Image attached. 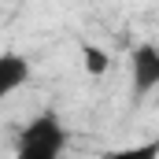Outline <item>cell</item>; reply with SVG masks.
<instances>
[{
	"mask_svg": "<svg viewBox=\"0 0 159 159\" xmlns=\"http://www.w3.org/2000/svg\"><path fill=\"white\" fill-rule=\"evenodd\" d=\"M63 148H67V129H63L59 115H52V111L34 115L15 137L19 159H56Z\"/></svg>",
	"mask_w": 159,
	"mask_h": 159,
	"instance_id": "6da1fadb",
	"label": "cell"
},
{
	"mask_svg": "<svg viewBox=\"0 0 159 159\" xmlns=\"http://www.w3.org/2000/svg\"><path fill=\"white\" fill-rule=\"evenodd\" d=\"M129 81H133V96H148L159 89V44H137L129 56Z\"/></svg>",
	"mask_w": 159,
	"mask_h": 159,
	"instance_id": "7a4b0ae2",
	"label": "cell"
},
{
	"mask_svg": "<svg viewBox=\"0 0 159 159\" xmlns=\"http://www.w3.org/2000/svg\"><path fill=\"white\" fill-rule=\"evenodd\" d=\"M30 81V59L19 52H0V100L19 93Z\"/></svg>",
	"mask_w": 159,
	"mask_h": 159,
	"instance_id": "3957f363",
	"label": "cell"
},
{
	"mask_svg": "<svg viewBox=\"0 0 159 159\" xmlns=\"http://www.w3.org/2000/svg\"><path fill=\"white\" fill-rule=\"evenodd\" d=\"M107 52L104 48H96V44H81V67H85V74L89 78H104L107 74Z\"/></svg>",
	"mask_w": 159,
	"mask_h": 159,
	"instance_id": "277c9868",
	"label": "cell"
}]
</instances>
